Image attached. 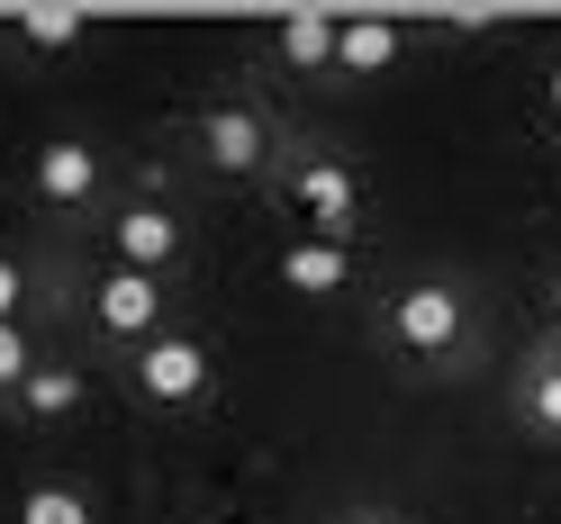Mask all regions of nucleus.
<instances>
[{
	"label": "nucleus",
	"instance_id": "nucleus-1",
	"mask_svg": "<svg viewBox=\"0 0 561 524\" xmlns=\"http://www.w3.org/2000/svg\"><path fill=\"white\" fill-rule=\"evenodd\" d=\"M399 335L416 343V353H444V343L462 335V299L453 290H408L399 299Z\"/></svg>",
	"mask_w": 561,
	"mask_h": 524
},
{
	"label": "nucleus",
	"instance_id": "nucleus-2",
	"mask_svg": "<svg viewBox=\"0 0 561 524\" xmlns=\"http://www.w3.org/2000/svg\"><path fill=\"white\" fill-rule=\"evenodd\" d=\"M199 380H208V362H199V343H182V335L146 353V389L154 398H199Z\"/></svg>",
	"mask_w": 561,
	"mask_h": 524
},
{
	"label": "nucleus",
	"instance_id": "nucleus-3",
	"mask_svg": "<svg viewBox=\"0 0 561 524\" xmlns=\"http://www.w3.org/2000/svg\"><path fill=\"white\" fill-rule=\"evenodd\" d=\"M100 326H118V335L154 326V281L146 271H110V281H100Z\"/></svg>",
	"mask_w": 561,
	"mask_h": 524
},
{
	"label": "nucleus",
	"instance_id": "nucleus-4",
	"mask_svg": "<svg viewBox=\"0 0 561 524\" xmlns=\"http://www.w3.org/2000/svg\"><path fill=\"white\" fill-rule=\"evenodd\" d=\"M335 63H354V73H380V63H399V27L390 19H354L335 37Z\"/></svg>",
	"mask_w": 561,
	"mask_h": 524
},
{
	"label": "nucleus",
	"instance_id": "nucleus-5",
	"mask_svg": "<svg viewBox=\"0 0 561 524\" xmlns=\"http://www.w3.org/2000/svg\"><path fill=\"white\" fill-rule=\"evenodd\" d=\"M335 37H344V27L327 10H290V19H280V55H290V63H327Z\"/></svg>",
	"mask_w": 561,
	"mask_h": 524
},
{
	"label": "nucleus",
	"instance_id": "nucleus-6",
	"mask_svg": "<svg viewBox=\"0 0 561 524\" xmlns=\"http://www.w3.org/2000/svg\"><path fill=\"white\" fill-rule=\"evenodd\" d=\"M118 254H127V271H154L172 254V218H163V208H136V218L118 226Z\"/></svg>",
	"mask_w": 561,
	"mask_h": 524
},
{
	"label": "nucleus",
	"instance_id": "nucleus-7",
	"mask_svg": "<svg viewBox=\"0 0 561 524\" xmlns=\"http://www.w3.org/2000/svg\"><path fill=\"white\" fill-rule=\"evenodd\" d=\"M208 154H218L227 172H244V163L263 154V127L244 118V109H218V118H208Z\"/></svg>",
	"mask_w": 561,
	"mask_h": 524
},
{
	"label": "nucleus",
	"instance_id": "nucleus-8",
	"mask_svg": "<svg viewBox=\"0 0 561 524\" xmlns=\"http://www.w3.org/2000/svg\"><path fill=\"white\" fill-rule=\"evenodd\" d=\"M37 190H46V199H82V190H91V154H82V145H46V154H37Z\"/></svg>",
	"mask_w": 561,
	"mask_h": 524
},
{
	"label": "nucleus",
	"instance_id": "nucleus-9",
	"mask_svg": "<svg viewBox=\"0 0 561 524\" xmlns=\"http://www.w3.org/2000/svg\"><path fill=\"white\" fill-rule=\"evenodd\" d=\"M280 271H290V290H308V299L344 290V254H335V244H299V254L280 263Z\"/></svg>",
	"mask_w": 561,
	"mask_h": 524
},
{
	"label": "nucleus",
	"instance_id": "nucleus-10",
	"mask_svg": "<svg viewBox=\"0 0 561 524\" xmlns=\"http://www.w3.org/2000/svg\"><path fill=\"white\" fill-rule=\"evenodd\" d=\"M299 199L318 208V218H335V226H344V208H354V182H344L335 163H318V172H299Z\"/></svg>",
	"mask_w": 561,
	"mask_h": 524
},
{
	"label": "nucleus",
	"instance_id": "nucleus-11",
	"mask_svg": "<svg viewBox=\"0 0 561 524\" xmlns=\"http://www.w3.org/2000/svg\"><path fill=\"white\" fill-rule=\"evenodd\" d=\"M19 524H91V506L73 498V488H27V506H19Z\"/></svg>",
	"mask_w": 561,
	"mask_h": 524
},
{
	"label": "nucleus",
	"instance_id": "nucleus-12",
	"mask_svg": "<svg viewBox=\"0 0 561 524\" xmlns=\"http://www.w3.org/2000/svg\"><path fill=\"white\" fill-rule=\"evenodd\" d=\"M73 398H82V380H73V371H37V380H27V407H37V416H64Z\"/></svg>",
	"mask_w": 561,
	"mask_h": 524
},
{
	"label": "nucleus",
	"instance_id": "nucleus-13",
	"mask_svg": "<svg viewBox=\"0 0 561 524\" xmlns=\"http://www.w3.org/2000/svg\"><path fill=\"white\" fill-rule=\"evenodd\" d=\"M27 37H37V46H73L82 37V10H27Z\"/></svg>",
	"mask_w": 561,
	"mask_h": 524
},
{
	"label": "nucleus",
	"instance_id": "nucleus-14",
	"mask_svg": "<svg viewBox=\"0 0 561 524\" xmlns=\"http://www.w3.org/2000/svg\"><path fill=\"white\" fill-rule=\"evenodd\" d=\"M0 380H27V343H19V326H0Z\"/></svg>",
	"mask_w": 561,
	"mask_h": 524
},
{
	"label": "nucleus",
	"instance_id": "nucleus-15",
	"mask_svg": "<svg viewBox=\"0 0 561 524\" xmlns=\"http://www.w3.org/2000/svg\"><path fill=\"white\" fill-rule=\"evenodd\" d=\"M535 416H543V426H561V371H552L543 389H535Z\"/></svg>",
	"mask_w": 561,
	"mask_h": 524
},
{
	"label": "nucleus",
	"instance_id": "nucleus-16",
	"mask_svg": "<svg viewBox=\"0 0 561 524\" xmlns=\"http://www.w3.org/2000/svg\"><path fill=\"white\" fill-rule=\"evenodd\" d=\"M10 307H19V271L0 263V326H10Z\"/></svg>",
	"mask_w": 561,
	"mask_h": 524
},
{
	"label": "nucleus",
	"instance_id": "nucleus-17",
	"mask_svg": "<svg viewBox=\"0 0 561 524\" xmlns=\"http://www.w3.org/2000/svg\"><path fill=\"white\" fill-rule=\"evenodd\" d=\"M552 109H561V73H552Z\"/></svg>",
	"mask_w": 561,
	"mask_h": 524
}]
</instances>
